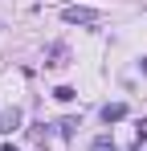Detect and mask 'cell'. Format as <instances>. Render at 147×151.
<instances>
[{
    "mask_svg": "<svg viewBox=\"0 0 147 151\" xmlns=\"http://www.w3.org/2000/svg\"><path fill=\"white\" fill-rule=\"evenodd\" d=\"M61 21H66V25H98V8H78V4H66V8H61Z\"/></svg>",
    "mask_w": 147,
    "mask_h": 151,
    "instance_id": "cell-1",
    "label": "cell"
},
{
    "mask_svg": "<svg viewBox=\"0 0 147 151\" xmlns=\"http://www.w3.org/2000/svg\"><path fill=\"white\" fill-rule=\"evenodd\" d=\"M21 119H24V110H21V106H12V110H4V114H0V131H4V135H12V131L21 127Z\"/></svg>",
    "mask_w": 147,
    "mask_h": 151,
    "instance_id": "cell-2",
    "label": "cell"
},
{
    "mask_svg": "<svg viewBox=\"0 0 147 151\" xmlns=\"http://www.w3.org/2000/svg\"><path fill=\"white\" fill-rule=\"evenodd\" d=\"M122 119H127V106H122V102L102 106V123H106V127H110V123H122Z\"/></svg>",
    "mask_w": 147,
    "mask_h": 151,
    "instance_id": "cell-3",
    "label": "cell"
},
{
    "mask_svg": "<svg viewBox=\"0 0 147 151\" xmlns=\"http://www.w3.org/2000/svg\"><path fill=\"white\" fill-rule=\"evenodd\" d=\"M90 151H119V143H115L110 135H98L94 143H90Z\"/></svg>",
    "mask_w": 147,
    "mask_h": 151,
    "instance_id": "cell-4",
    "label": "cell"
},
{
    "mask_svg": "<svg viewBox=\"0 0 147 151\" xmlns=\"http://www.w3.org/2000/svg\"><path fill=\"white\" fill-rule=\"evenodd\" d=\"M45 65H66V45H53L49 49V61Z\"/></svg>",
    "mask_w": 147,
    "mask_h": 151,
    "instance_id": "cell-5",
    "label": "cell"
},
{
    "mask_svg": "<svg viewBox=\"0 0 147 151\" xmlns=\"http://www.w3.org/2000/svg\"><path fill=\"white\" fill-rule=\"evenodd\" d=\"M53 98H57V102H74V98H78V90H74V86H57Z\"/></svg>",
    "mask_w": 147,
    "mask_h": 151,
    "instance_id": "cell-6",
    "label": "cell"
},
{
    "mask_svg": "<svg viewBox=\"0 0 147 151\" xmlns=\"http://www.w3.org/2000/svg\"><path fill=\"white\" fill-rule=\"evenodd\" d=\"M57 127H61V135H74V127H78V119H61Z\"/></svg>",
    "mask_w": 147,
    "mask_h": 151,
    "instance_id": "cell-7",
    "label": "cell"
},
{
    "mask_svg": "<svg viewBox=\"0 0 147 151\" xmlns=\"http://www.w3.org/2000/svg\"><path fill=\"white\" fill-rule=\"evenodd\" d=\"M139 70H143V74H147V57H143V61H139Z\"/></svg>",
    "mask_w": 147,
    "mask_h": 151,
    "instance_id": "cell-8",
    "label": "cell"
},
{
    "mask_svg": "<svg viewBox=\"0 0 147 151\" xmlns=\"http://www.w3.org/2000/svg\"><path fill=\"white\" fill-rule=\"evenodd\" d=\"M0 151H17V147H12V143H4V147H0Z\"/></svg>",
    "mask_w": 147,
    "mask_h": 151,
    "instance_id": "cell-9",
    "label": "cell"
}]
</instances>
